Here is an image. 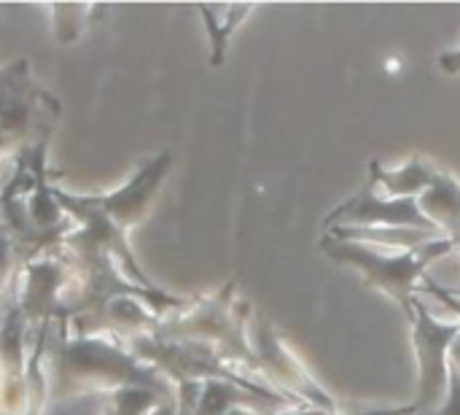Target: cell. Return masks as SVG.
<instances>
[{
	"label": "cell",
	"mask_w": 460,
	"mask_h": 415,
	"mask_svg": "<svg viewBox=\"0 0 460 415\" xmlns=\"http://www.w3.org/2000/svg\"><path fill=\"white\" fill-rule=\"evenodd\" d=\"M332 246H326V251L334 257V259H342V262H350L356 265L367 281L391 294L407 316H412V292H415V281L426 275V267L450 254L456 248V243L450 238H437L431 243H423L402 257H383V254H375L372 248L361 246V243H350V240H326Z\"/></svg>",
	"instance_id": "6da1fadb"
},
{
	"label": "cell",
	"mask_w": 460,
	"mask_h": 415,
	"mask_svg": "<svg viewBox=\"0 0 460 415\" xmlns=\"http://www.w3.org/2000/svg\"><path fill=\"white\" fill-rule=\"evenodd\" d=\"M415 316V348L420 359V397L415 405L391 415H431L445 397L450 378V346L458 340L460 324H445L431 316V311L412 300Z\"/></svg>",
	"instance_id": "7a4b0ae2"
},
{
	"label": "cell",
	"mask_w": 460,
	"mask_h": 415,
	"mask_svg": "<svg viewBox=\"0 0 460 415\" xmlns=\"http://www.w3.org/2000/svg\"><path fill=\"white\" fill-rule=\"evenodd\" d=\"M329 224H364L367 230L375 227H410V230H426L442 235V230L418 208V200L412 197H377L372 184L353 197L350 203L340 205L332 216Z\"/></svg>",
	"instance_id": "3957f363"
},
{
	"label": "cell",
	"mask_w": 460,
	"mask_h": 415,
	"mask_svg": "<svg viewBox=\"0 0 460 415\" xmlns=\"http://www.w3.org/2000/svg\"><path fill=\"white\" fill-rule=\"evenodd\" d=\"M253 335H256V340H259V356H261V362H264V367L270 370V373H278L283 381H286V386L291 389V392H296V394H302L305 400H313V402H318V405H323V408H329V410H334V402L310 381V375L296 365V359L280 346V340L272 335V329L270 327H264V324H256L253 327Z\"/></svg>",
	"instance_id": "277c9868"
},
{
	"label": "cell",
	"mask_w": 460,
	"mask_h": 415,
	"mask_svg": "<svg viewBox=\"0 0 460 415\" xmlns=\"http://www.w3.org/2000/svg\"><path fill=\"white\" fill-rule=\"evenodd\" d=\"M434 170L415 159L396 173H383L380 167H372V186L385 189L388 197H415L418 192H426L434 184Z\"/></svg>",
	"instance_id": "5b68a950"
},
{
	"label": "cell",
	"mask_w": 460,
	"mask_h": 415,
	"mask_svg": "<svg viewBox=\"0 0 460 415\" xmlns=\"http://www.w3.org/2000/svg\"><path fill=\"white\" fill-rule=\"evenodd\" d=\"M310 415H334V413H310Z\"/></svg>",
	"instance_id": "8992f818"
}]
</instances>
